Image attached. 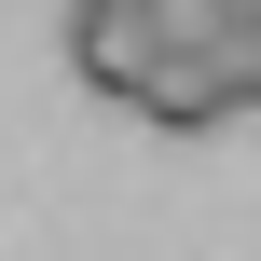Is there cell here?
<instances>
[{
  "instance_id": "cell-2",
  "label": "cell",
  "mask_w": 261,
  "mask_h": 261,
  "mask_svg": "<svg viewBox=\"0 0 261 261\" xmlns=\"http://www.w3.org/2000/svg\"><path fill=\"white\" fill-rule=\"evenodd\" d=\"M165 55V28H151V0H83L69 14V83H96V96H124L138 69Z\"/></svg>"
},
{
  "instance_id": "cell-3",
  "label": "cell",
  "mask_w": 261,
  "mask_h": 261,
  "mask_svg": "<svg viewBox=\"0 0 261 261\" xmlns=\"http://www.w3.org/2000/svg\"><path fill=\"white\" fill-rule=\"evenodd\" d=\"M69 14H83V0H69Z\"/></svg>"
},
{
  "instance_id": "cell-1",
  "label": "cell",
  "mask_w": 261,
  "mask_h": 261,
  "mask_svg": "<svg viewBox=\"0 0 261 261\" xmlns=\"http://www.w3.org/2000/svg\"><path fill=\"white\" fill-rule=\"evenodd\" d=\"M110 110H138V124H165V138H206V124H234V110H261V83H234L220 55H193V41H165Z\"/></svg>"
}]
</instances>
